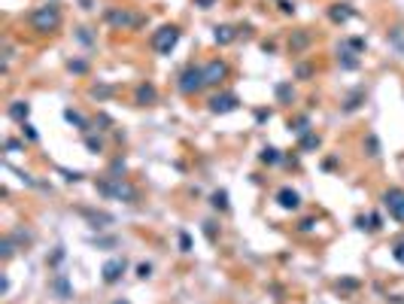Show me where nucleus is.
Masks as SVG:
<instances>
[{
    "mask_svg": "<svg viewBox=\"0 0 404 304\" xmlns=\"http://www.w3.org/2000/svg\"><path fill=\"white\" fill-rule=\"evenodd\" d=\"M231 40H234V30H231V28H216V43L225 46V43H231Z\"/></svg>",
    "mask_w": 404,
    "mask_h": 304,
    "instance_id": "obj_11",
    "label": "nucleus"
},
{
    "mask_svg": "<svg viewBox=\"0 0 404 304\" xmlns=\"http://www.w3.org/2000/svg\"><path fill=\"white\" fill-rule=\"evenodd\" d=\"M201 86H207V80H204V67H189L186 73H182V80H179V88L186 92V94L198 92Z\"/></svg>",
    "mask_w": 404,
    "mask_h": 304,
    "instance_id": "obj_2",
    "label": "nucleus"
},
{
    "mask_svg": "<svg viewBox=\"0 0 404 304\" xmlns=\"http://www.w3.org/2000/svg\"><path fill=\"white\" fill-rule=\"evenodd\" d=\"M383 201H386L389 213H392L398 222H404V188H389V192L383 195Z\"/></svg>",
    "mask_w": 404,
    "mask_h": 304,
    "instance_id": "obj_4",
    "label": "nucleus"
},
{
    "mask_svg": "<svg viewBox=\"0 0 404 304\" xmlns=\"http://www.w3.org/2000/svg\"><path fill=\"white\" fill-rule=\"evenodd\" d=\"M122 271H125V258L106 262V264H103V280H106V283H116V280L122 277Z\"/></svg>",
    "mask_w": 404,
    "mask_h": 304,
    "instance_id": "obj_7",
    "label": "nucleus"
},
{
    "mask_svg": "<svg viewBox=\"0 0 404 304\" xmlns=\"http://www.w3.org/2000/svg\"><path fill=\"white\" fill-rule=\"evenodd\" d=\"M392 256H395V262H401V264H404V244H395Z\"/></svg>",
    "mask_w": 404,
    "mask_h": 304,
    "instance_id": "obj_15",
    "label": "nucleus"
},
{
    "mask_svg": "<svg viewBox=\"0 0 404 304\" xmlns=\"http://www.w3.org/2000/svg\"><path fill=\"white\" fill-rule=\"evenodd\" d=\"M27 112H30V106H27L24 100H15V104L9 106V116H12V119H18V122H24V119H27Z\"/></svg>",
    "mask_w": 404,
    "mask_h": 304,
    "instance_id": "obj_9",
    "label": "nucleus"
},
{
    "mask_svg": "<svg viewBox=\"0 0 404 304\" xmlns=\"http://www.w3.org/2000/svg\"><path fill=\"white\" fill-rule=\"evenodd\" d=\"M33 28L36 30H55L58 28V22H61V16H58V10L55 6H43V10H36L33 12Z\"/></svg>",
    "mask_w": 404,
    "mask_h": 304,
    "instance_id": "obj_1",
    "label": "nucleus"
},
{
    "mask_svg": "<svg viewBox=\"0 0 404 304\" xmlns=\"http://www.w3.org/2000/svg\"><path fill=\"white\" fill-rule=\"evenodd\" d=\"M176 40H179V30H176L173 24H167V28H161V30L152 36V46H155L158 52H170V49L176 46Z\"/></svg>",
    "mask_w": 404,
    "mask_h": 304,
    "instance_id": "obj_3",
    "label": "nucleus"
},
{
    "mask_svg": "<svg viewBox=\"0 0 404 304\" xmlns=\"http://www.w3.org/2000/svg\"><path fill=\"white\" fill-rule=\"evenodd\" d=\"M213 207L225 210V207H228V195H225V192H216V195H213Z\"/></svg>",
    "mask_w": 404,
    "mask_h": 304,
    "instance_id": "obj_13",
    "label": "nucleus"
},
{
    "mask_svg": "<svg viewBox=\"0 0 404 304\" xmlns=\"http://www.w3.org/2000/svg\"><path fill=\"white\" fill-rule=\"evenodd\" d=\"M350 16H353L350 10H332V18H335V22H347Z\"/></svg>",
    "mask_w": 404,
    "mask_h": 304,
    "instance_id": "obj_14",
    "label": "nucleus"
},
{
    "mask_svg": "<svg viewBox=\"0 0 404 304\" xmlns=\"http://www.w3.org/2000/svg\"><path fill=\"white\" fill-rule=\"evenodd\" d=\"M64 116H67V122H73V125H79V128H82V131H85V128H88V122H85V119H82V116H79V112H73V110H67V112H64Z\"/></svg>",
    "mask_w": 404,
    "mask_h": 304,
    "instance_id": "obj_12",
    "label": "nucleus"
},
{
    "mask_svg": "<svg viewBox=\"0 0 404 304\" xmlns=\"http://www.w3.org/2000/svg\"><path fill=\"white\" fill-rule=\"evenodd\" d=\"M21 131H24V134H27V137H30V140H36V131H33V128H30V125H24V122H21Z\"/></svg>",
    "mask_w": 404,
    "mask_h": 304,
    "instance_id": "obj_17",
    "label": "nucleus"
},
{
    "mask_svg": "<svg viewBox=\"0 0 404 304\" xmlns=\"http://www.w3.org/2000/svg\"><path fill=\"white\" fill-rule=\"evenodd\" d=\"M137 100H140V104H152V100H155V88H152V86H140V88H137Z\"/></svg>",
    "mask_w": 404,
    "mask_h": 304,
    "instance_id": "obj_10",
    "label": "nucleus"
},
{
    "mask_svg": "<svg viewBox=\"0 0 404 304\" xmlns=\"http://www.w3.org/2000/svg\"><path fill=\"white\" fill-rule=\"evenodd\" d=\"M277 201H280V207H286V210H295L298 207V192H292V188H283V192L277 195Z\"/></svg>",
    "mask_w": 404,
    "mask_h": 304,
    "instance_id": "obj_8",
    "label": "nucleus"
},
{
    "mask_svg": "<svg viewBox=\"0 0 404 304\" xmlns=\"http://www.w3.org/2000/svg\"><path fill=\"white\" fill-rule=\"evenodd\" d=\"M237 106V98L234 94H216L213 100H210V110L213 112H231Z\"/></svg>",
    "mask_w": 404,
    "mask_h": 304,
    "instance_id": "obj_6",
    "label": "nucleus"
},
{
    "mask_svg": "<svg viewBox=\"0 0 404 304\" xmlns=\"http://www.w3.org/2000/svg\"><path fill=\"white\" fill-rule=\"evenodd\" d=\"M116 304H128V301H116Z\"/></svg>",
    "mask_w": 404,
    "mask_h": 304,
    "instance_id": "obj_18",
    "label": "nucleus"
},
{
    "mask_svg": "<svg viewBox=\"0 0 404 304\" xmlns=\"http://www.w3.org/2000/svg\"><path fill=\"white\" fill-rule=\"evenodd\" d=\"M225 76H228V67H225L222 61H213V64L204 67V80H207L210 86H213V82H222Z\"/></svg>",
    "mask_w": 404,
    "mask_h": 304,
    "instance_id": "obj_5",
    "label": "nucleus"
},
{
    "mask_svg": "<svg viewBox=\"0 0 404 304\" xmlns=\"http://www.w3.org/2000/svg\"><path fill=\"white\" fill-rule=\"evenodd\" d=\"M262 162H277V149H265L262 152Z\"/></svg>",
    "mask_w": 404,
    "mask_h": 304,
    "instance_id": "obj_16",
    "label": "nucleus"
}]
</instances>
